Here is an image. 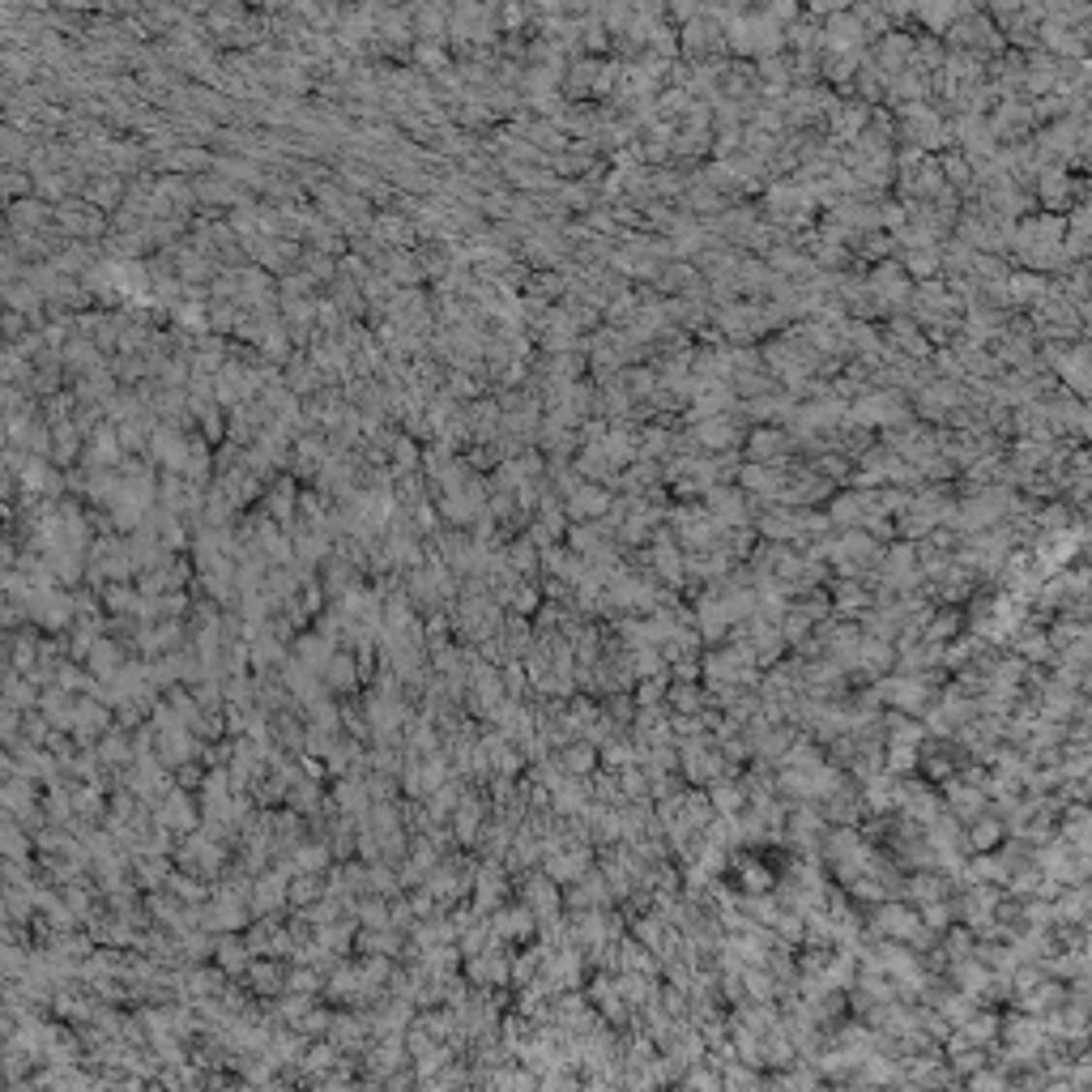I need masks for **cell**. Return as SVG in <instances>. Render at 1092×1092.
I'll use <instances>...</instances> for the list:
<instances>
[{
    "label": "cell",
    "mask_w": 1092,
    "mask_h": 1092,
    "mask_svg": "<svg viewBox=\"0 0 1092 1092\" xmlns=\"http://www.w3.org/2000/svg\"><path fill=\"white\" fill-rule=\"evenodd\" d=\"M197 819H201V811L192 807L188 789H179V786H171L167 794H163V802L154 807V823H163V828H171L176 837H188V832H197V828H201Z\"/></svg>",
    "instance_id": "1"
},
{
    "label": "cell",
    "mask_w": 1092,
    "mask_h": 1092,
    "mask_svg": "<svg viewBox=\"0 0 1092 1092\" xmlns=\"http://www.w3.org/2000/svg\"><path fill=\"white\" fill-rule=\"evenodd\" d=\"M291 645H295V661H299V666H307L312 674H325V666L334 661V653L341 649L329 636H320V631H299Z\"/></svg>",
    "instance_id": "2"
},
{
    "label": "cell",
    "mask_w": 1092,
    "mask_h": 1092,
    "mask_svg": "<svg viewBox=\"0 0 1092 1092\" xmlns=\"http://www.w3.org/2000/svg\"><path fill=\"white\" fill-rule=\"evenodd\" d=\"M363 683V674H359V658H350V649H337L334 653V661H329L325 666V688L329 691H341V695H350Z\"/></svg>",
    "instance_id": "3"
},
{
    "label": "cell",
    "mask_w": 1092,
    "mask_h": 1092,
    "mask_svg": "<svg viewBox=\"0 0 1092 1092\" xmlns=\"http://www.w3.org/2000/svg\"><path fill=\"white\" fill-rule=\"evenodd\" d=\"M243 978H248L252 994H261V999H277V994H286V973L273 965V956L270 960H252Z\"/></svg>",
    "instance_id": "4"
},
{
    "label": "cell",
    "mask_w": 1092,
    "mask_h": 1092,
    "mask_svg": "<svg viewBox=\"0 0 1092 1092\" xmlns=\"http://www.w3.org/2000/svg\"><path fill=\"white\" fill-rule=\"evenodd\" d=\"M213 956H218V969L227 973V978H235V973H248V965H252V947H248V939H235V930H227V935L218 939Z\"/></svg>",
    "instance_id": "5"
},
{
    "label": "cell",
    "mask_w": 1092,
    "mask_h": 1092,
    "mask_svg": "<svg viewBox=\"0 0 1092 1092\" xmlns=\"http://www.w3.org/2000/svg\"><path fill=\"white\" fill-rule=\"evenodd\" d=\"M85 666L99 674V679H112V674L124 666V645L115 636H99L90 649V658H85Z\"/></svg>",
    "instance_id": "6"
},
{
    "label": "cell",
    "mask_w": 1092,
    "mask_h": 1092,
    "mask_svg": "<svg viewBox=\"0 0 1092 1092\" xmlns=\"http://www.w3.org/2000/svg\"><path fill=\"white\" fill-rule=\"evenodd\" d=\"M99 594H103L107 615H137V610H142V589L128 585V581H112V585H103Z\"/></svg>",
    "instance_id": "7"
},
{
    "label": "cell",
    "mask_w": 1092,
    "mask_h": 1092,
    "mask_svg": "<svg viewBox=\"0 0 1092 1092\" xmlns=\"http://www.w3.org/2000/svg\"><path fill=\"white\" fill-rule=\"evenodd\" d=\"M337 853H334V845L329 841H299L295 845V853H291V862H295V871H329V862H334Z\"/></svg>",
    "instance_id": "8"
},
{
    "label": "cell",
    "mask_w": 1092,
    "mask_h": 1092,
    "mask_svg": "<svg viewBox=\"0 0 1092 1092\" xmlns=\"http://www.w3.org/2000/svg\"><path fill=\"white\" fill-rule=\"evenodd\" d=\"M320 896H329V887H325V880H320L316 871H295V875H291V905H295V909L316 905Z\"/></svg>",
    "instance_id": "9"
},
{
    "label": "cell",
    "mask_w": 1092,
    "mask_h": 1092,
    "mask_svg": "<svg viewBox=\"0 0 1092 1092\" xmlns=\"http://www.w3.org/2000/svg\"><path fill=\"white\" fill-rule=\"evenodd\" d=\"M560 764H563V768H567V773H572V777H585L589 768L597 764V752H594V743H589L585 734H581V738H572V743L563 747Z\"/></svg>",
    "instance_id": "10"
},
{
    "label": "cell",
    "mask_w": 1092,
    "mask_h": 1092,
    "mask_svg": "<svg viewBox=\"0 0 1092 1092\" xmlns=\"http://www.w3.org/2000/svg\"><path fill=\"white\" fill-rule=\"evenodd\" d=\"M542 585H526L521 581L517 585V594H512V610H517V615H538L542 610Z\"/></svg>",
    "instance_id": "11"
},
{
    "label": "cell",
    "mask_w": 1092,
    "mask_h": 1092,
    "mask_svg": "<svg viewBox=\"0 0 1092 1092\" xmlns=\"http://www.w3.org/2000/svg\"><path fill=\"white\" fill-rule=\"evenodd\" d=\"M567 508H572V517H597V512L606 508V496L602 491H576V496L567 499Z\"/></svg>",
    "instance_id": "12"
},
{
    "label": "cell",
    "mask_w": 1092,
    "mask_h": 1092,
    "mask_svg": "<svg viewBox=\"0 0 1092 1092\" xmlns=\"http://www.w3.org/2000/svg\"><path fill=\"white\" fill-rule=\"evenodd\" d=\"M176 786H179V789H188V794H192V789H201V786H206V768H201L197 759L179 764V768H176Z\"/></svg>",
    "instance_id": "13"
}]
</instances>
